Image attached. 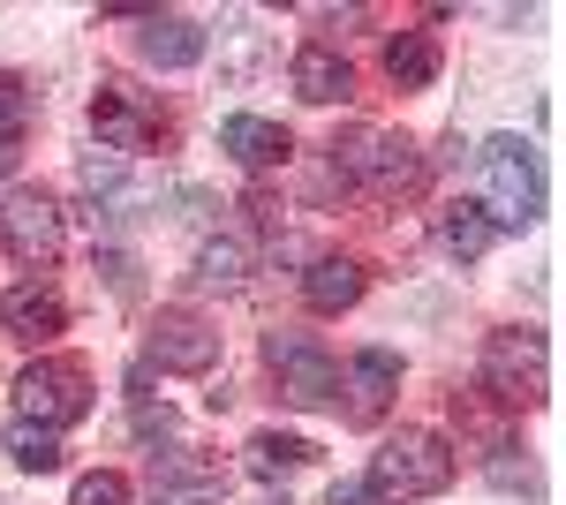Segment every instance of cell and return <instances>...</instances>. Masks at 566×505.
Listing matches in <instances>:
<instances>
[{
    "instance_id": "cb8c5ba5",
    "label": "cell",
    "mask_w": 566,
    "mask_h": 505,
    "mask_svg": "<svg viewBox=\"0 0 566 505\" xmlns=\"http://www.w3.org/2000/svg\"><path fill=\"white\" fill-rule=\"evenodd\" d=\"M98 264H106V280H114V295H136V264H129L122 250H106Z\"/></svg>"
},
{
    "instance_id": "d4e9b609",
    "label": "cell",
    "mask_w": 566,
    "mask_h": 505,
    "mask_svg": "<svg viewBox=\"0 0 566 505\" xmlns=\"http://www.w3.org/2000/svg\"><path fill=\"white\" fill-rule=\"evenodd\" d=\"M325 505H386V498H378L370 483H333V491H325Z\"/></svg>"
},
{
    "instance_id": "7a4b0ae2",
    "label": "cell",
    "mask_w": 566,
    "mask_h": 505,
    "mask_svg": "<svg viewBox=\"0 0 566 505\" xmlns=\"http://www.w3.org/2000/svg\"><path fill=\"white\" fill-rule=\"evenodd\" d=\"M378 498H438L446 483H453V445L438 438V430H400V438H386L378 445V461H370V475H363Z\"/></svg>"
},
{
    "instance_id": "5b68a950",
    "label": "cell",
    "mask_w": 566,
    "mask_h": 505,
    "mask_svg": "<svg viewBox=\"0 0 566 505\" xmlns=\"http://www.w3.org/2000/svg\"><path fill=\"white\" fill-rule=\"evenodd\" d=\"M476 385L499 408H536L552 392V362H544V333H491L483 339Z\"/></svg>"
},
{
    "instance_id": "ac0fdd59",
    "label": "cell",
    "mask_w": 566,
    "mask_h": 505,
    "mask_svg": "<svg viewBox=\"0 0 566 505\" xmlns=\"http://www.w3.org/2000/svg\"><path fill=\"white\" fill-rule=\"evenodd\" d=\"M491 242H499V227H491V219H483L476 204H446V211H438V250H446V256L476 264V256L491 250Z\"/></svg>"
},
{
    "instance_id": "6da1fadb",
    "label": "cell",
    "mask_w": 566,
    "mask_h": 505,
    "mask_svg": "<svg viewBox=\"0 0 566 505\" xmlns=\"http://www.w3.org/2000/svg\"><path fill=\"white\" fill-rule=\"evenodd\" d=\"M483 167V219L506 234V227H528L536 211H544V173H536V151H528L522 136H491L476 151Z\"/></svg>"
},
{
    "instance_id": "484cf974",
    "label": "cell",
    "mask_w": 566,
    "mask_h": 505,
    "mask_svg": "<svg viewBox=\"0 0 566 505\" xmlns=\"http://www.w3.org/2000/svg\"><path fill=\"white\" fill-rule=\"evenodd\" d=\"M136 430H144V438H167L175 415H167V408H151V400H136Z\"/></svg>"
},
{
    "instance_id": "30bf717a",
    "label": "cell",
    "mask_w": 566,
    "mask_h": 505,
    "mask_svg": "<svg viewBox=\"0 0 566 505\" xmlns=\"http://www.w3.org/2000/svg\"><path fill=\"white\" fill-rule=\"evenodd\" d=\"M136 53L151 69H197L205 61V23L197 15H175V8H144L136 15Z\"/></svg>"
},
{
    "instance_id": "ba28073f",
    "label": "cell",
    "mask_w": 566,
    "mask_h": 505,
    "mask_svg": "<svg viewBox=\"0 0 566 505\" xmlns=\"http://www.w3.org/2000/svg\"><path fill=\"white\" fill-rule=\"evenodd\" d=\"M0 250L23 264H53L61 256V204L45 189H8L0 204Z\"/></svg>"
},
{
    "instance_id": "e0dca14e",
    "label": "cell",
    "mask_w": 566,
    "mask_h": 505,
    "mask_svg": "<svg viewBox=\"0 0 566 505\" xmlns=\"http://www.w3.org/2000/svg\"><path fill=\"white\" fill-rule=\"evenodd\" d=\"M151 483H159V498H175V505H212L219 498V467L205 461H181V453H151Z\"/></svg>"
},
{
    "instance_id": "9a60e30c",
    "label": "cell",
    "mask_w": 566,
    "mask_h": 505,
    "mask_svg": "<svg viewBox=\"0 0 566 505\" xmlns=\"http://www.w3.org/2000/svg\"><path fill=\"white\" fill-rule=\"evenodd\" d=\"M287 84H295V98H310V106H333V98L355 91V76H348V61H340L333 45H303L295 69H287Z\"/></svg>"
},
{
    "instance_id": "8992f818",
    "label": "cell",
    "mask_w": 566,
    "mask_h": 505,
    "mask_svg": "<svg viewBox=\"0 0 566 505\" xmlns=\"http://www.w3.org/2000/svg\"><path fill=\"white\" fill-rule=\"evenodd\" d=\"M91 136H98L114 159H129V151H151V144L167 136V114H159V98H151V91L106 76V84L91 91Z\"/></svg>"
},
{
    "instance_id": "ffe728a7",
    "label": "cell",
    "mask_w": 566,
    "mask_h": 505,
    "mask_svg": "<svg viewBox=\"0 0 566 505\" xmlns=\"http://www.w3.org/2000/svg\"><path fill=\"white\" fill-rule=\"evenodd\" d=\"M317 461L310 438H287V430H258L250 438V475H295V467Z\"/></svg>"
},
{
    "instance_id": "d6986e66",
    "label": "cell",
    "mask_w": 566,
    "mask_h": 505,
    "mask_svg": "<svg viewBox=\"0 0 566 505\" xmlns=\"http://www.w3.org/2000/svg\"><path fill=\"white\" fill-rule=\"evenodd\" d=\"M23 144H31V84L0 76V173H15Z\"/></svg>"
},
{
    "instance_id": "5bb4252c",
    "label": "cell",
    "mask_w": 566,
    "mask_h": 505,
    "mask_svg": "<svg viewBox=\"0 0 566 505\" xmlns=\"http://www.w3.org/2000/svg\"><path fill=\"white\" fill-rule=\"evenodd\" d=\"M303 302L317 309V317L355 309V302H363V264H355V256H317V264L303 272Z\"/></svg>"
},
{
    "instance_id": "7c38bea8",
    "label": "cell",
    "mask_w": 566,
    "mask_h": 505,
    "mask_svg": "<svg viewBox=\"0 0 566 505\" xmlns=\"http://www.w3.org/2000/svg\"><path fill=\"white\" fill-rule=\"evenodd\" d=\"M219 151H227L234 167L264 173V167H280V159H287L295 144H287V128L264 122V114H227V128H219Z\"/></svg>"
},
{
    "instance_id": "8fae6325",
    "label": "cell",
    "mask_w": 566,
    "mask_h": 505,
    "mask_svg": "<svg viewBox=\"0 0 566 505\" xmlns=\"http://www.w3.org/2000/svg\"><path fill=\"white\" fill-rule=\"evenodd\" d=\"M340 392H348V422L370 430V422L392 408V392H400V355H392V347H363L348 362V385H340Z\"/></svg>"
},
{
    "instance_id": "603a6c76",
    "label": "cell",
    "mask_w": 566,
    "mask_h": 505,
    "mask_svg": "<svg viewBox=\"0 0 566 505\" xmlns=\"http://www.w3.org/2000/svg\"><path fill=\"white\" fill-rule=\"evenodd\" d=\"M69 505H129V483H122L114 467H98V475H84V483L69 491Z\"/></svg>"
},
{
    "instance_id": "9c48e42d",
    "label": "cell",
    "mask_w": 566,
    "mask_h": 505,
    "mask_svg": "<svg viewBox=\"0 0 566 505\" xmlns=\"http://www.w3.org/2000/svg\"><path fill=\"white\" fill-rule=\"evenodd\" d=\"M144 362H159V370H175V378H205V370L219 362V333L197 317V309H159Z\"/></svg>"
},
{
    "instance_id": "2e32d148",
    "label": "cell",
    "mask_w": 566,
    "mask_h": 505,
    "mask_svg": "<svg viewBox=\"0 0 566 505\" xmlns=\"http://www.w3.org/2000/svg\"><path fill=\"white\" fill-rule=\"evenodd\" d=\"M386 76H392V91H431L438 84V39L431 31H400L386 45Z\"/></svg>"
},
{
    "instance_id": "52a82bcc",
    "label": "cell",
    "mask_w": 566,
    "mask_h": 505,
    "mask_svg": "<svg viewBox=\"0 0 566 505\" xmlns=\"http://www.w3.org/2000/svg\"><path fill=\"white\" fill-rule=\"evenodd\" d=\"M264 362H272V378H280V392L295 408H340V362L325 355V339L272 333L264 339Z\"/></svg>"
},
{
    "instance_id": "4fadbf2b",
    "label": "cell",
    "mask_w": 566,
    "mask_h": 505,
    "mask_svg": "<svg viewBox=\"0 0 566 505\" xmlns=\"http://www.w3.org/2000/svg\"><path fill=\"white\" fill-rule=\"evenodd\" d=\"M0 325H8L15 339H53L61 325H69V302L53 295V287H39V280H23V287L0 295Z\"/></svg>"
},
{
    "instance_id": "7402d4cb",
    "label": "cell",
    "mask_w": 566,
    "mask_h": 505,
    "mask_svg": "<svg viewBox=\"0 0 566 505\" xmlns=\"http://www.w3.org/2000/svg\"><path fill=\"white\" fill-rule=\"evenodd\" d=\"M197 280H205V287H242V280H250V242H234V234L205 242V250H197Z\"/></svg>"
},
{
    "instance_id": "3957f363",
    "label": "cell",
    "mask_w": 566,
    "mask_h": 505,
    "mask_svg": "<svg viewBox=\"0 0 566 505\" xmlns=\"http://www.w3.org/2000/svg\"><path fill=\"white\" fill-rule=\"evenodd\" d=\"M91 415V370L69 355H39L23 378H15V422H39V430H69Z\"/></svg>"
},
{
    "instance_id": "277c9868",
    "label": "cell",
    "mask_w": 566,
    "mask_h": 505,
    "mask_svg": "<svg viewBox=\"0 0 566 505\" xmlns=\"http://www.w3.org/2000/svg\"><path fill=\"white\" fill-rule=\"evenodd\" d=\"M333 173L378 189V197H408L423 181V151L408 136H392V128H355L348 144H333Z\"/></svg>"
},
{
    "instance_id": "44dd1931",
    "label": "cell",
    "mask_w": 566,
    "mask_h": 505,
    "mask_svg": "<svg viewBox=\"0 0 566 505\" xmlns=\"http://www.w3.org/2000/svg\"><path fill=\"white\" fill-rule=\"evenodd\" d=\"M0 453H8L15 467H31V475H53V467H61V438H53V430H39V422H8Z\"/></svg>"
}]
</instances>
